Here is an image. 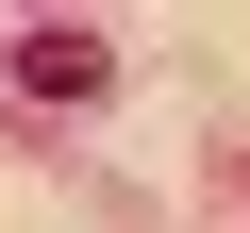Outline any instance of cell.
<instances>
[{
    "label": "cell",
    "mask_w": 250,
    "mask_h": 233,
    "mask_svg": "<svg viewBox=\"0 0 250 233\" xmlns=\"http://www.w3.org/2000/svg\"><path fill=\"white\" fill-rule=\"evenodd\" d=\"M17 83H34V100H100V34H34Z\"/></svg>",
    "instance_id": "6da1fadb"
}]
</instances>
